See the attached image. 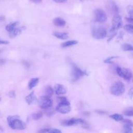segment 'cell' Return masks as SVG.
Here are the masks:
<instances>
[{
    "mask_svg": "<svg viewBox=\"0 0 133 133\" xmlns=\"http://www.w3.org/2000/svg\"><path fill=\"white\" fill-rule=\"evenodd\" d=\"M7 120L9 127L13 129L23 130L26 127L25 123L20 119L18 115L9 116Z\"/></svg>",
    "mask_w": 133,
    "mask_h": 133,
    "instance_id": "6da1fadb",
    "label": "cell"
},
{
    "mask_svg": "<svg viewBox=\"0 0 133 133\" xmlns=\"http://www.w3.org/2000/svg\"><path fill=\"white\" fill-rule=\"evenodd\" d=\"M58 99L59 103L56 107V111L62 114L69 113L71 110V108L70 106V103L66 98L64 97H59Z\"/></svg>",
    "mask_w": 133,
    "mask_h": 133,
    "instance_id": "7a4b0ae2",
    "label": "cell"
},
{
    "mask_svg": "<svg viewBox=\"0 0 133 133\" xmlns=\"http://www.w3.org/2000/svg\"><path fill=\"white\" fill-rule=\"evenodd\" d=\"M71 66V75L73 82H75L84 75H88L85 71L81 70L76 64L73 62L70 63Z\"/></svg>",
    "mask_w": 133,
    "mask_h": 133,
    "instance_id": "3957f363",
    "label": "cell"
},
{
    "mask_svg": "<svg viewBox=\"0 0 133 133\" xmlns=\"http://www.w3.org/2000/svg\"><path fill=\"white\" fill-rule=\"evenodd\" d=\"M125 90V87L124 84L121 81L115 82L110 87V92L111 94L116 96L122 95Z\"/></svg>",
    "mask_w": 133,
    "mask_h": 133,
    "instance_id": "277c9868",
    "label": "cell"
},
{
    "mask_svg": "<svg viewBox=\"0 0 133 133\" xmlns=\"http://www.w3.org/2000/svg\"><path fill=\"white\" fill-rule=\"evenodd\" d=\"M116 71L118 76L125 80L129 81L133 76L132 72L128 68L117 67Z\"/></svg>",
    "mask_w": 133,
    "mask_h": 133,
    "instance_id": "5b68a950",
    "label": "cell"
},
{
    "mask_svg": "<svg viewBox=\"0 0 133 133\" xmlns=\"http://www.w3.org/2000/svg\"><path fill=\"white\" fill-rule=\"evenodd\" d=\"M38 106L42 109H48L50 108L52 105V100L50 97L47 96H42L37 100Z\"/></svg>",
    "mask_w": 133,
    "mask_h": 133,
    "instance_id": "8992f818",
    "label": "cell"
},
{
    "mask_svg": "<svg viewBox=\"0 0 133 133\" xmlns=\"http://www.w3.org/2000/svg\"><path fill=\"white\" fill-rule=\"evenodd\" d=\"M107 32L103 26L95 27L92 29V35L94 38L97 39H103L107 36Z\"/></svg>",
    "mask_w": 133,
    "mask_h": 133,
    "instance_id": "52a82bcc",
    "label": "cell"
},
{
    "mask_svg": "<svg viewBox=\"0 0 133 133\" xmlns=\"http://www.w3.org/2000/svg\"><path fill=\"white\" fill-rule=\"evenodd\" d=\"M94 20L99 23L105 22L107 20V16L105 11L101 9H96L94 11Z\"/></svg>",
    "mask_w": 133,
    "mask_h": 133,
    "instance_id": "ba28073f",
    "label": "cell"
},
{
    "mask_svg": "<svg viewBox=\"0 0 133 133\" xmlns=\"http://www.w3.org/2000/svg\"><path fill=\"white\" fill-rule=\"evenodd\" d=\"M106 8L109 12L113 15V16L118 15L119 13V9L115 3V2L113 0H109L106 3Z\"/></svg>",
    "mask_w": 133,
    "mask_h": 133,
    "instance_id": "9c48e42d",
    "label": "cell"
},
{
    "mask_svg": "<svg viewBox=\"0 0 133 133\" xmlns=\"http://www.w3.org/2000/svg\"><path fill=\"white\" fill-rule=\"evenodd\" d=\"M122 25V17L118 14L113 16L112 19V25L111 29L114 31L118 30Z\"/></svg>",
    "mask_w": 133,
    "mask_h": 133,
    "instance_id": "30bf717a",
    "label": "cell"
},
{
    "mask_svg": "<svg viewBox=\"0 0 133 133\" xmlns=\"http://www.w3.org/2000/svg\"><path fill=\"white\" fill-rule=\"evenodd\" d=\"M61 124L65 126H71L74 125H77L79 124L84 123V121L82 118H72L69 119L64 120L61 122Z\"/></svg>",
    "mask_w": 133,
    "mask_h": 133,
    "instance_id": "8fae6325",
    "label": "cell"
},
{
    "mask_svg": "<svg viewBox=\"0 0 133 133\" xmlns=\"http://www.w3.org/2000/svg\"><path fill=\"white\" fill-rule=\"evenodd\" d=\"M54 90L55 93L58 95H64L66 92V87L60 84H57L54 86Z\"/></svg>",
    "mask_w": 133,
    "mask_h": 133,
    "instance_id": "7c38bea8",
    "label": "cell"
},
{
    "mask_svg": "<svg viewBox=\"0 0 133 133\" xmlns=\"http://www.w3.org/2000/svg\"><path fill=\"white\" fill-rule=\"evenodd\" d=\"M53 23L56 26H57L59 27H63L65 26L66 24V22L62 18L60 17H57L53 20Z\"/></svg>",
    "mask_w": 133,
    "mask_h": 133,
    "instance_id": "4fadbf2b",
    "label": "cell"
},
{
    "mask_svg": "<svg viewBox=\"0 0 133 133\" xmlns=\"http://www.w3.org/2000/svg\"><path fill=\"white\" fill-rule=\"evenodd\" d=\"M36 100V97L34 94V91H32L25 97V101L28 104H31Z\"/></svg>",
    "mask_w": 133,
    "mask_h": 133,
    "instance_id": "5bb4252c",
    "label": "cell"
},
{
    "mask_svg": "<svg viewBox=\"0 0 133 133\" xmlns=\"http://www.w3.org/2000/svg\"><path fill=\"white\" fill-rule=\"evenodd\" d=\"M53 35L57 38L61 39H66L69 37L68 34L65 32H55L53 33Z\"/></svg>",
    "mask_w": 133,
    "mask_h": 133,
    "instance_id": "9a60e30c",
    "label": "cell"
},
{
    "mask_svg": "<svg viewBox=\"0 0 133 133\" xmlns=\"http://www.w3.org/2000/svg\"><path fill=\"white\" fill-rule=\"evenodd\" d=\"M39 82V78L38 77H35L31 78L28 83V87L29 89H32L35 87Z\"/></svg>",
    "mask_w": 133,
    "mask_h": 133,
    "instance_id": "2e32d148",
    "label": "cell"
},
{
    "mask_svg": "<svg viewBox=\"0 0 133 133\" xmlns=\"http://www.w3.org/2000/svg\"><path fill=\"white\" fill-rule=\"evenodd\" d=\"M19 24V22L18 21H15V22H11L10 23H9L8 24H7L6 26L5 29L6 30V31H7L9 33L12 32L15 28L16 26Z\"/></svg>",
    "mask_w": 133,
    "mask_h": 133,
    "instance_id": "e0dca14e",
    "label": "cell"
},
{
    "mask_svg": "<svg viewBox=\"0 0 133 133\" xmlns=\"http://www.w3.org/2000/svg\"><path fill=\"white\" fill-rule=\"evenodd\" d=\"M78 43V42L77 41L75 40H70V41H68L66 42H65L61 44V46L62 47H70L74 45L77 44Z\"/></svg>",
    "mask_w": 133,
    "mask_h": 133,
    "instance_id": "ac0fdd59",
    "label": "cell"
},
{
    "mask_svg": "<svg viewBox=\"0 0 133 133\" xmlns=\"http://www.w3.org/2000/svg\"><path fill=\"white\" fill-rule=\"evenodd\" d=\"M21 32H22V28H16L12 32L9 33L10 37H15V36L19 35L21 33Z\"/></svg>",
    "mask_w": 133,
    "mask_h": 133,
    "instance_id": "d6986e66",
    "label": "cell"
},
{
    "mask_svg": "<svg viewBox=\"0 0 133 133\" xmlns=\"http://www.w3.org/2000/svg\"><path fill=\"white\" fill-rule=\"evenodd\" d=\"M109 117L116 121H121L124 119L123 116L122 115L117 113H115L112 115H110Z\"/></svg>",
    "mask_w": 133,
    "mask_h": 133,
    "instance_id": "ffe728a7",
    "label": "cell"
},
{
    "mask_svg": "<svg viewBox=\"0 0 133 133\" xmlns=\"http://www.w3.org/2000/svg\"><path fill=\"white\" fill-rule=\"evenodd\" d=\"M54 93V90L51 86H47L45 89V96L50 97Z\"/></svg>",
    "mask_w": 133,
    "mask_h": 133,
    "instance_id": "44dd1931",
    "label": "cell"
},
{
    "mask_svg": "<svg viewBox=\"0 0 133 133\" xmlns=\"http://www.w3.org/2000/svg\"><path fill=\"white\" fill-rule=\"evenodd\" d=\"M124 114L127 116H133V107H129L124 111Z\"/></svg>",
    "mask_w": 133,
    "mask_h": 133,
    "instance_id": "7402d4cb",
    "label": "cell"
},
{
    "mask_svg": "<svg viewBox=\"0 0 133 133\" xmlns=\"http://www.w3.org/2000/svg\"><path fill=\"white\" fill-rule=\"evenodd\" d=\"M117 33L116 32V31H114L113 30H112L111 29H110L109 30V34H108V40L107 42L109 43L110 42V41H111L114 36H115V35H116Z\"/></svg>",
    "mask_w": 133,
    "mask_h": 133,
    "instance_id": "603a6c76",
    "label": "cell"
},
{
    "mask_svg": "<svg viewBox=\"0 0 133 133\" xmlns=\"http://www.w3.org/2000/svg\"><path fill=\"white\" fill-rule=\"evenodd\" d=\"M122 48L124 51H133V46L127 43L123 44Z\"/></svg>",
    "mask_w": 133,
    "mask_h": 133,
    "instance_id": "cb8c5ba5",
    "label": "cell"
},
{
    "mask_svg": "<svg viewBox=\"0 0 133 133\" xmlns=\"http://www.w3.org/2000/svg\"><path fill=\"white\" fill-rule=\"evenodd\" d=\"M124 30L129 33L133 34V25L126 24L124 26Z\"/></svg>",
    "mask_w": 133,
    "mask_h": 133,
    "instance_id": "d4e9b609",
    "label": "cell"
},
{
    "mask_svg": "<svg viewBox=\"0 0 133 133\" xmlns=\"http://www.w3.org/2000/svg\"><path fill=\"white\" fill-rule=\"evenodd\" d=\"M43 114L41 112L34 113L32 115V118L33 120L37 121V120H38L39 118H41L43 116Z\"/></svg>",
    "mask_w": 133,
    "mask_h": 133,
    "instance_id": "484cf974",
    "label": "cell"
},
{
    "mask_svg": "<svg viewBox=\"0 0 133 133\" xmlns=\"http://www.w3.org/2000/svg\"><path fill=\"white\" fill-rule=\"evenodd\" d=\"M122 133H132V129L131 128V127L124 125L122 130Z\"/></svg>",
    "mask_w": 133,
    "mask_h": 133,
    "instance_id": "4316f807",
    "label": "cell"
},
{
    "mask_svg": "<svg viewBox=\"0 0 133 133\" xmlns=\"http://www.w3.org/2000/svg\"><path fill=\"white\" fill-rule=\"evenodd\" d=\"M127 11L130 18H133V5H129L127 7Z\"/></svg>",
    "mask_w": 133,
    "mask_h": 133,
    "instance_id": "83f0119b",
    "label": "cell"
},
{
    "mask_svg": "<svg viewBox=\"0 0 133 133\" xmlns=\"http://www.w3.org/2000/svg\"><path fill=\"white\" fill-rule=\"evenodd\" d=\"M122 122L124 124V125L129 126H130V127L133 126V122L132 121H131L130 119H123L122 120Z\"/></svg>",
    "mask_w": 133,
    "mask_h": 133,
    "instance_id": "f1b7e54d",
    "label": "cell"
},
{
    "mask_svg": "<svg viewBox=\"0 0 133 133\" xmlns=\"http://www.w3.org/2000/svg\"><path fill=\"white\" fill-rule=\"evenodd\" d=\"M118 58L117 56H111L109 57L108 58H107V59H105L104 60V62L105 63H113V62L112 61V59L114 58Z\"/></svg>",
    "mask_w": 133,
    "mask_h": 133,
    "instance_id": "f546056e",
    "label": "cell"
},
{
    "mask_svg": "<svg viewBox=\"0 0 133 133\" xmlns=\"http://www.w3.org/2000/svg\"><path fill=\"white\" fill-rule=\"evenodd\" d=\"M47 133H62V131L58 129L52 128V129H49V130Z\"/></svg>",
    "mask_w": 133,
    "mask_h": 133,
    "instance_id": "4dcf8cb0",
    "label": "cell"
},
{
    "mask_svg": "<svg viewBox=\"0 0 133 133\" xmlns=\"http://www.w3.org/2000/svg\"><path fill=\"white\" fill-rule=\"evenodd\" d=\"M128 94L129 97L131 99L133 98V87L130 88Z\"/></svg>",
    "mask_w": 133,
    "mask_h": 133,
    "instance_id": "1f68e13d",
    "label": "cell"
},
{
    "mask_svg": "<svg viewBox=\"0 0 133 133\" xmlns=\"http://www.w3.org/2000/svg\"><path fill=\"white\" fill-rule=\"evenodd\" d=\"M8 95L10 98H15L16 97V94H15V91H14V90L10 91L9 92Z\"/></svg>",
    "mask_w": 133,
    "mask_h": 133,
    "instance_id": "d6a6232c",
    "label": "cell"
},
{
    "mask_svg": "<svg viewBox=\"0 0 133 133\" xmlns=\"http://www.w3.org/2000/svg\"><path fill=\"white\" fill-rule=\"evenodd\" d=\"M9 42L8 41L6 40H4L0 38V44L1 45H6V44H9Z\"/></svg>",
    "mask_w": 133,
    "mask_h": 133,
    "instance_id": "836d02e7",
    "label": "cell"
},
{
    "mask_svg": "<svg viewBox=\"0 0 133 133\" xmlns=\"http://www.w3.org/2000/svg\"><path fill=\"white\" fill-rule=\"evenodd\" d=\"M50 129H48V128H45V129H41L38 132L39 133H46V132H48V131Z\"/></svg>",
    "mask_w": 133,
    "mask_h": 133,
    "instance_id": "e575fe53",
    "label": "cell"
},
{
    "mask_svg": "<svg viewBox=\"0 0 133 133\" xmlns=\"http://www.w3.org/2000/svg\"><path fill=\"white\" fill-rule=\"evenodd\" d=\"M126 20L129 23H130L131 25H133V18L130 17H126Z\"/></svg>",
    "mask_w": 133,
    "mask_h": 133,
    "instance_id": "d590c367",
    "label": "cell"
},
{
    "mask_svg": "<svg viewBox=\"0 0 133 133\" xmlns=\"http://www.w3.org/2000/svg\"><path fill=\"white\" fill-rule=\"evenodd\" d=\"M22 63H23V65H24V66H25V67L27 68H29V66H30V64L28 62H27V61H23Z\"/></svg>",
    "mask_w": 133,
    "mask_h": 133,
    "instance_id": "8d00e7d4",
    "label": "cell"
},
{
    "mask_svg": "<svg viewBox=\"0 0 133 133\" xmlns=\"http://www.w3.org/2000/svg\"><path fill=\"white\" fill-rule=\"evenodd\" d=\"M52 1L57 3H65L68 0H52Z\"/></svg>",
    "mask_w": 133,
    "mask_h": 133,
    "instance_id": "74e56055",
    "label": "cell"
},
{
    "mask_svg": "<svg viewBox=\"0 0 133 133\" xmlns=\"http://www.w3.org/2000/svg\"><path fill=\"white\" fill-rule=\"evenodd\" d=\"M123 35H124L123 32H121L119 33V36H118V37H117V39H118V40H121V39L123 38Z\"/></svg>",
    "mask_w": 133,
    "mask_h": 133,
    "instance_id": "f35d334b",
    "label": "cell"
},
{
    "mask_svg": "<svg viewBox=\"0 0 133 133\" xmlns=\"http://www.w3.org/2000/svg\"><path fill=\"white\" fill-rule=\"evenodd\" d=\"M96 112H97V113H99V114H104L106 113L104 111H101V110H97Z\"/></svg>",
    "mask_w": 133,
    "mask_h": 133,
    "instance_id": "ab89813d",
    "label": "cell"
},
{
    "mask_svg": "<svg viewBox=\"0 0 133 133\" xmlns=\"http://www.w3.org/2000/svg\"><path fill=\"white\" fill-rule=\"evenodd\" d=\"M5 62H6V61H5V59H0V65H3V64H4Z\"/></svg>",
    "mask_w": 133,
    "mask_h": 133,
    "instance_id": "60d3db41",
    "label": "cell"
},
{
    "mask_svg": "<svg viewBox=\"0 0 133 133\" xmlns=\"http://www.w3.org/2000/svg\"><path fill=\"white\" fill-rule=\"evenodd\" d=\"M32 2H34V3H41L42 2V0H31Z\"/></svg>",
    "mask_w": 133,
    "mask_h": 133,
    "instance_id": "b9f144b4",
    "label": "cell"
},
{
    "mask_svg": "<svg viewBox=\"0 0 133 133\" xmlns=\"http://www.w3.org/2000/svg\"><path fill=\"white\" fill-rule=\"evenodd\" d=\"M5 18L4 16H0V21H4L5 20Z\"/></svg>",
    "mask_w": 133,
    "mask_h": 133,
    "instance_id": "7bdbcfd3",
    "label": "cell"
},
{
    "mask_svg": "<svg viewBox=\"0 0 133 133\" xmlns=\"http://www.w3.org/2000/svg\"><path fill=\"white\" fill-rule=\"evenodd\" d=\"M1 98L0 97V101H1Z\"/></svg>",
    "mask_w": 133,
    "mask_h": 133,
    "instance_id": "ee69618b",
    "label": "cell"
},
{
    "mask_svg": "<svg viewBox=\"0 0 133 133\" xmlns=\"http://www.w3.org/2000/svg\"><path fill=\"white\" fill-rule=\"evenodd\" d=\"M0 52H1V50H0Z\"/></svg>",
    "mask_w": 133,
    "mask_h": 133,
    "instance_id": "f6af8a7d",
    "label": "cell"
},
{
    "mask_svg": "<svg viewBox=\"0 0 133 133\" xmlns=\"http://www.w3.org/2000/svg\"><path fill=\"white\" fill-rule=\"evenodd\" d=\"M132 81H133V80H132Z\"/></svg>",
    "mask_w": 133,
    "mask_h": 133,
    "instance_id": "bcb514c9",
    "label": "cell"
}]
</instances>
